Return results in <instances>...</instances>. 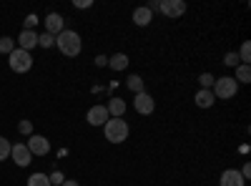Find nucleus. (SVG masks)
Instances as JSON below:
<instances>
[{
	"instance_id": "obj_1",
	"label": "nucleus",
	"mask_w": 251,
	"mask_h": 186,
	"mask_svg": "<svg viewBox=\"0 0 251 186\" xmlns=\"http://www.w3.org/2000/svg\"><path fill=\"white\" fill-rule=\"evenodd\" d=\"M55 46L66 58H75L83 51V40L75 30H63L60 35H55Z\"/></svg>"
},
{
	"instance_id": "obj_2",
	"label": "nucleus",
	"mask_w": 251,
	"mask_h": 186,
	"mask_svg": "<svg viewBox=\"0 0 251 186\" xmlns=\"http://www.w3.org/2000/svg\"><path fill=\"white\" fill-rule=\"evenodd\" d=\"M128 133H131V129L123 118H108L106 126H103V136H106V141H111V143H123L126 138H128Z\"/></svg>"
},
{
	"instance_id": "obj_3",
	"label": "nucleus",
	"mask_w": 251,
	"mask_h": 186,
	"mask_svg": "<svg viewBox=\"0 0 251 186\" xmlns=\"http://www.w3.org/2000/svg\"><path fill=\"white\" fill-rule=\"evenodd\" d=\"M211 93H214V98H219V101H228V98H234V96L239 93V83H236L231 76H221V78H216Z\"/></svg>"
},
{
	"instance_id": "obj_4",
	"label": "nucleus",
	"mask_w": 251,
	"mask_h": 186,
	"mask_svg": "<svg viewBox=\"0 0 251 186\" xmlns=\"http://www.w3.org/2000/svg\"><path fill=\"white\" fill-rule=\"evenodd\" d=\"M8 66H10V71H13V73H28V71L33 68V58H30V53H28V51L15 48V51L8 55Z\"/></svg>"
},
{
	"instance_id": "obj_5",
	"label": "nucleus",
	"mask_w": 251,
	"mask_h": 186,
	"mask_svg": "<svg viewBox=\"0 0 251 186\" xmlns=\"http://www.w3.org/2000/svg\"><path fill=\"white\" fill-rule=\"evenodd\" d=\"M28 151H30V156H48L50 154V141L46 138V136H40V133H33V136H28Z\"/></svg>"
},
{
	"instance_id": "obj_6",
	"label": "nucleus",
	"mask_w": 251,
	"mask_h": 186,
	"mask_svg": "<svg viewBox=\"0 0 251 186\" xmlns=\"http://www.w3.org/2000/svg\"><path fill=\"white\" fill-rule=\"evenodd\" d=\"M133 108H136V113H141V116H151V113L156 111V101H153L151 93L141 91V93H136V98H133Z\"/></svg>"
},
{
	"instance_id": "obj_7",
	"label": "nucleus",
	"mask_w": 251,
	"mask_h": 186,
	"mask_svg": "<svg viewBox=\"0 0 251 186\" xmlns=\"http://www.w3.org/2000/svg\"><path fill=\"white\" fill-rule=\"evenodd\" d=\"M186 0H161V5H158V10L166 15V18H171V20H176V18H181L183 13H186Z\"/></svg>"
},
{
	"instance_id": "obj_8",
	"label": "nucleus",
	"mask_w": 251,
	"mask_h": 186,
	"mask_svg": "<svg viewBox=\"0 0 251 186\" xmlns=\"http://www.w3.org/2000/svg\"><path fill=\"white\" fill-rule=\"evenodd\" d=\"M111 116H108V111H106V106H91L88 108V113H86V121L91 123V126H106V121H108Z\"/></svg>"
},
{
	"instance_id": "obj_9",
	"label": "nucleus",
	"mask_w": 251,
	"mask_h": 186,
	"mask_svg": "<svg viewBox=\"0 0 251 186\" xmlns=\"http://www.w3.org/2000/svg\"><path fill=\"white\" fill-rule=\"evenodd\" d=\"M10 159L18 163V166H28V163L33 161V156H30V151H28L25 143H15V146L10 149Z\"/></svg>"
},
{
	"instance_id": "obj_10",
	"label": "nucleus",
	"mask_w": 251,
	"mask_h": 186,
	"mask_svg": "<svg viewBox=\"0 0 251 186\" xmlns=\"http://www.w3.org/2000/svg\"><path fill=\"white\" fill-rule=\"evenodd\" d=\"M63 30H66V20H63V15L50 13V15L46 18V33H50V35L55 38V35H60Z\"/></svg>"
},
{
	"instance_id": "obj_11",
	"label": "nucleus",
	"mask_w": 251,
	"mask_h": 186,
	"mask_svg": "<svg viewBox=\"0 0 251 186\" xmlns=\"http://www.w3.org/2000/svg\"><path fill=\"white\" fill-rule=\"evenodd\" d=\"M15 43H18L20 51H28V53H30V48L38 46V33H35V30H20V35H18Z\"/></svg>"
},
{
	"instance_id": "obj_12",
	"label": "nucleus",
	"mask_w": 251,
	"mask_h": 186,
	"mask_svg": "<svg viewBox=\"0 0 251 186\" xmlns=\"http://www.w3.org/2000/svg\"><path fill=\"white\" fill-rule=\"evenodd\" d=\"M219 186H246V181H244V176L236 169H226L221 174V179H219Z\"/></svg>"
},
{
	"instance_id": "obj_13",
	"label": "nucleus",
	"mask_w": 251,
	"mask_h": 186,
	"mask_svg": "<svg viewBox=\"0 0 251 186\" xmlns=\"http://www.w3.org/2000/svg\"><path fill=\"white\" fill-rule=\"evenodd\" d=\"M126 101L123 98H118V96H113L108 103H106V111H108V116L111 118H123V113H126Z\"/></svg>"
},
{
	"instance_id": "obj_14",
	"label": "nucleus",
	"mask_w": 251,
	"mask_h": 186,
	"mask_svg": "<svg viewBox=\"0 0 251 186\" xmlns=\"http://www.w3.org/2000/svg\"><path fill=\"white\" fill-rule=\"evenodd\" d=\"M131 18H133V23H136L138 28H146V26L153 20V13L146 8V5H141V8H136V10L131 13Z\"/></svg>"
},
{
	"instance_id": "obj_15",
	"label": "nucleus",
	"mask_w": 251,
	"mask_h": 186,
	"mask_svg": "<svg viewBox=\"0 0 251 186\" xmlns=\"http://www.w3.org/2000/svg\"><path fill=\"white\" fill-rule=\"evenodd\" d=\"M194 103L199 108H211L214 103H216V98H214V93L208 91V88H201V91H196V96H194Z\"/></svg>"
},
{
	"instance_id": "obj_16",
	"label": "nucleus",
	"mask_w": 251,
	"mask_h": 186,
	"mask_svg": "<svg viewBox=\"0 0 251 186\" xmlns=\"http://www.w3.org/2000/svg\"><path fill=\"white\" fill-rule=\"evenodd\" d=\"M128 63H131V60H128V55H126V53H113L108 58V66L113 71H126V68H128Z\"/></svg>"
},
{
	"instance_id": "obj_17",
	"label": "nucleus",
	"mask_w": 251,
	"mask_h": 186,
	"mask_svg": "<svg viewBox=\"0 0 251 186\" xmlns=\"http://www.w3.org/2000/svg\"><path fill=\"white\" fill-rule=\"evenodd\" d=\"M126 86H128V91L136 96V93H141V91H143V78L133 73V76H128V78H126Z\"/></svg>"
},
{
	"instance_id": "obj_18",
	"label": "nucleus",
	"mask_w": 251,
	"mask_h": 186,
	"mask_svg": "<svg viewBox=\"0 0 251 186\" xmlns=\"http://www.w3.org/2000/svg\"><path fill=\"white\" fill-rule=\"evenodd\" d=\"M236 83L241 86V83H249L251 80V66H246V63H241V66H236Z\"/></svg>"
},
{
	"instance_id": "obj_19",
	"label": "nucleus",
	"mask_w": 251,
	"mask_h": 186,
	"mask_svg": "<svg viewBox=\"0 0 251 186\" xmlns=\"http://www.w3.org/2000/svg\"><path fill=\"white\" fill-rule=\"evenodd\" d=\"M13 51H15V40L8 38V35H3V38H0V53H3V55H10Z\"/></svg>"
},
{
	"instance_id": "obj_20",
	"label": "nucleus",
	"mask_w": 251,
	"mask_h": 186,
	"mask_svg": "<svg viewBox=\"0 0 251 186\" xmlns=\"http://www.w3.org/2000/svg\"><path fill=\"white\" fill-rule=\"evenodd\" d=\"M236 55H239V63H246L249 66V60H251V43H249V40H244V43H241V51Z\"/></svg>"
},
{
	"instance_id": "obj_21",
	"label": "nucleus",
	"mask_w": 251,
	"mask_h": 186,
	"mask_svg": "<svg viewBox=\"0 0 251 186\" xmlns=\"http://www.w3.org/2000/svg\"><path fill=\"white\" fill-rule=\"evenodd\" d=\"M28 186H50V181H48V174H30V179H28Z\"/></svg>"
},
{
	"instance_id": "obj_22",
	"label": "nucleus",
	"mask_w": 251,
	"mask_h": 186,
	"mask_svg": "<svg viewBox=\"0 0 251 186\" xmlns=\"http://www.w3.org/2000/svg\"><path fill=\"white\" fill-rule=\"evenodd\" d=\"M10 149H13V143H10L5 136H0V161L10 159Z\"/></svg>"
},
{
	"instance_id": "obj_23",
	"label": "nucleus",
	"mask_w": 251,
	"mask_h": 186,
	"mask_svg": "<svg viewBox=\"0 0 251 186\" xmlns=\"http://www.w3.org/2000/svg\"><path fill=\"white\" fill-rule=\"evenodd\" d=\"M199 83H201V88H208V91H211L214 83H216V78H214L211 73H201V76H199Z\"/></svg>"
},
{
	"instance_id": "obj_24",
	"label": "nucleus",
	"mask_w": 251,
	"mask_h": 186,
	"mask_svg": "<svg viewBox=\"0 0 251 186\" xmlns=\"http://www.w3.org/2000/svg\"><path fill=\"white\" fill-rule=\"evenodd\" d=\"M38 46L40 48H53L55 46V38L50 33H43V35H38Z\"/></svg>"
},
{
	"instance_id": "obj_25",
	"label": "nucleus",
	"mask_w": 251,
	"mask_h": 186,
	"mask_svg": "<svg viewBox=\"0 0 251 186\" xmlns=\"http://www.w3.org/2000/svg\"><path fill=\"white\" fill-rule=\"evenodd\" d=\"M224 63H226L228 68H236V66H241V63H239V55H236L234 51H228V53L224 55Z\"/></svg>"
},
{
	"instance_id": "obj_26",
	"label": "nucleus",
	"mask_w": 251,
	"mask_h": 186,
	"mask_svg": "<svg viewBox=\"0 0 251 186\" xmlns=\"http://www.w3.org/2000/svg\"><path fill=\"white\" fill-rule=\"evenodd\" d=\"M23 23H25V28H23V30H35V26L40 23V18H38L35 13H30V15H25Z\"/></svg>"
},
{
	"instance_id": "obj_27",
	"label": "nucleus",
	"mask_w": 251,
	"mask_h": 186,
	"mask_svg": "<svg viewBox=\"0 0 251 186\" xmlns=\"http://www.w3.org/2000/svg\"><path fill=\"white\" fill-rule=\"evenodd\" d=\"M48 181H50V186H60L66 181V176H63V171H53V174H48Z\"/></svg>"
},
{
	"instance_id": "obj_28",
	"label": "nucleus",
	"mask_w": 251,
	"mask_h": 186,
	"mask_svg": "<svg viewBox=\"0 0 251 186\" xmlns=\"http://www.w3.org/2000/svg\"><path fill=\"white\" fill-rule=\"evenodd\" d=\"M18 131L23 133V136H33V123L30 121H20L18 123Z\"/></svg>"
},
{
	"instance_id": "obj_29",
	"label": "nucleus",
	"mask_w": 251,
	"mask_h": 186,
	"mask_svg": "<svg viewBox=\"0 0 251 186\" xmlns=\"http://www.w3.org/2000/svg\"><path fill=\"white\" fill-rule=\"evenodd\" d=\"M93 3L91 0H75V8H80V10H86V8H91Z\"/></svg>"
},
{
	"instance_id": "obj_30",
	"label": "nucleus",
	"mask_w": 251,
	"mask_h": 186,
	"mask_svg": "<svg viewBox=\"0 0 251 186\" xmlns=\"http://www.w3.org/2000/svg\"><path fill=\"white\" fill-rule=\"evenodd\" d=\"M239 174L244 176V181H249V176H251V166H249V163H244V169H241Z\"/></svg>"
},
{
	"instance_id": "obj_31",
	"label": "nucleus",
	"mask_w": 251,
	"mask_h": 186,
	"mask_svg": "<svg viewBox=\"0 0 251 186\" xmlns=\"http://www.w3.org/2000/svg\"><path fill=\"white\" fill-rule=\"evenodd\" d=\"M96 66H108V58L106 55H96Z\"/></svg>"
},
{
	"instance_id": "obj_32",
	"label": "nucleus",
	"mask_w": 251,
	"mask_h": 186,
	"mask_svg": "<svg viewBox=\"0 0 251 186\" xmlns=\"http://www.w3.org/2000/svg\"><path fill=\"white\" fill-rule=\"evenodd\" d=\"M158 5H161V0H151V3H149V5H146V8H149V10L153 13V10H158Z\"/></svg>"
},
{
	"instance_id": "obj_33",
	"label": "nucleus",
	"mask_w": 251,
	"mask_h": 186,
	"mask_svg": "<svg viewBox=\"0 0 251 186\" xmlns=\"http://www.w3.org/2000/svg\"><path fill=\"white\" fill-rule=\"evenodd\" d=\"M60 186H78V181H73V179H66V181H63Z\"/></svg>"
}]
</instances>
